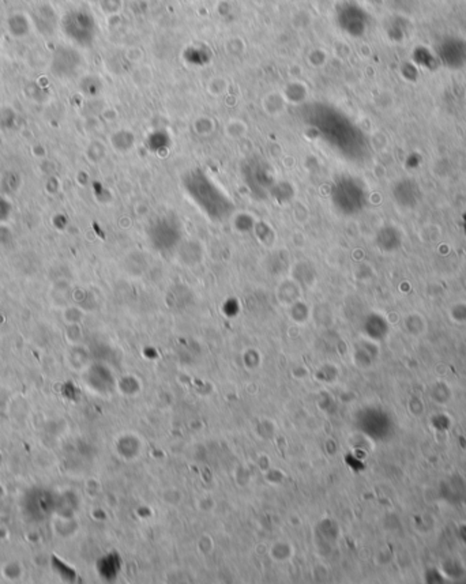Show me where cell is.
Segmentation results:
<instances>
[{
    "instance_id": "6da1fadb",
    "label": "cell",
    "mask_w": 466,
    "mask_h": 584,
    "mask_svg": "<svg viewBox=\"0 0 466 584\" xmlns=\"http://www.w3.org/2000/svg\"><path fill=\"white\" fill-rule=\"evenodd\" d=\"M256 222H258V219L250 211H239V213L233 214V217H232V228L240 234L254 232Z\"/></svg>"
},
{
    "instance_id": "7a4b0ae2",
    "label": "cell",
    "mask_w": 466,
    "mask_h": 584,
    "mask_svg": "<svg viewBox=\"0 0 466 584\" xmlns=\"http://www.w3.org/2000/svg\"><path fill=\"white\" fill-rule=\"evenodd\" d=\"M254 233H255L256 239L259 240V243L265 245L266 248H273L277 243L276 230L266 221H258L255 228H254Z\"/></svg>"
},
{
    "instance_id": "3957f363",
    "label": "cell",
    "mask_w": 466,
    "mask_h": 584,
    "mask_svg": "<svg viewBox=\"0 0 466 584\" xmlns=\"http://www.w3.org/2000/svg\"><path fill=\"white\" fill-rule=\"evenodd\" d=\"M285 104H287V100H285V97L281 96L280 93H270V94H267V96L263 98V102H262L265 112L269 113V115H272V116H276V115L278 116L280 113L284 112Z\"/></svg>"
},
{
    "instance_id": "277c9868",
    "label": "cell",
    "mask_w": 466,
    "mask_h": 584,
    "mask_svg": "<svg viewBox=\"0 0 466 584\" xmlns=\"http://www.w3.org/2000/svg\"><path fill=\"white\" fill-rule=\"evenodd\" d=\"M225 132L231 139H240L246 135L247 124L241 120H231L226 124Z\"/></svg>"
},
{
    "instance_id": "5b68a950",
    "label": "cell",
    "mask_w": 466,
    "mask_h": 584,
    "mask_svg": "<svg viewBox=\"0 0 466 584\" xmlns=\"http://www.w3.org/2000/svg\"><path fill=\"white\" fill-rule=\"evenodd\" d=\"M293 218H295V221H296L297 224H307L308 219H310V210H308L307 206L299 202V203L293 207Z\"/></svg>"
},
{
    "instance_id": "8992f818",
    "label": "cell",
    "mask_w": 466,
    "mask_h": 584,
    "mask_svg": "<svg viewBox=\"0 0 466 584\" xmlns=\"http://www.w3.org/2000/svg\"><path fill=\"white\" fill-rule=\"evenodd\" d=\"M226 89H228V82L222 78H215L209 83V92L213 96H221L222 93L226 92Z\"/></svg>"
},
{
    "instance_id": "52a82bcc",
    "label": "cell",
    "mask_w": 466,
    "mask_h": 584,
    "mask_svg": "<svg viewBox=\"0 0 466 584\" xmlns=\"http://www.w3.org/2000/svg\"><path fill=\"white\" fill-rule=\"evenodd\" d=\"M195 130H196V132H198L199 135H207V134H210V132L213 131V120H210V119H205V117L198 119V122L195 124Z\"/></svg>"
},
{
    "instance_id": "ba28073f",
    "label": "cell",
    "mask_w": 466,
    "mask_h": 584,
    "mask_svg": "<svg viewBox=\"0 0 466 584\" xmlns=\"http://www.w3.org/2000/svg\"><path fill=\"white\" fill-rule=\"evenodd\" d=\"M291 241H292V244L295 248H304L306 244H307V236L303 233V232H300V230H296V232H293L292 233Z\"/></svg>"
},
{
    "instance_id": "9c48e42d",
    "label": "cell",
    "mask_w": 466,
    "mask_h": 584,
    "mask_svg": "<svg viewBox=\"0 0 466 584\" xmlns=\"http://www.w3.org/2000/svg\"><path fill=\"white\" fill-rule=\"evenodd\" d=\"M10 211H11L10 203H8L5 199L0 198V213H1V215H3V218L4 219L8 218V214H10Z\"/></svg>"
},
{
    "instance_id": "30bf717a",
    "label": "cell",
    "mask_w": 466,
    "mask_h": 584,
    "mask_svg": "<svg viewBox=\"0 0 466 584\" xmlns=\"http://www.w3.org/2000/svg\"><path fill=\"white\" fill-rule=\"evenodd\" d=\"M134 210H135V214H137L138 217H145V215H148L149 213V206L146 203H137L135 204V207H134Z\"/></svg>"
},
{
    "instance_id": "8fae6325",
    "label": "cell",
    "mask_w": 466,
    "mask_h": 584,
    "mask_svg": "<svg viewBox=\"0 0 466 584\" xmlns=\"http://www.w3.org/2000/svg\"><path fill=\"white\" fill-rule=\"evenodd\" d=\"M119 225H120V228L122 229H128V228H131L133 221H131V218H130V217H123V218L120 219Z\"/></svg>"
}]
</instances>
